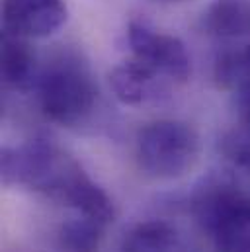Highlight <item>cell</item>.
Segmentation results:
<instances>
[{
    "label": "cell",
    "instance_id": "1",
    "mask_svg": "<svg viewBox=\"0 0 250 252\" xmlns=\"http://www.w3.org/2000/svg\"><path fill=\"white\" fill-rule=\"evenodd\" d=\"M2 182L6 186L33 189L76 215L92 217L110 225L114 221V203L86 170L47 137H33L18 147H4Z\"/></svg>",
    "mask_w": 250,
    "mask_h": 252
},
{
    "label": "cell",
    "instance_id": "2",
    "mask_svg": "<svg viewBox=\"0 0 250 252\" xmlns=\"http://www.w3.org/2000/svg\"><path fill=\"white\" fill-rule=\"evenodd\" d=\"M33 92L41 114L62 127L82 126L98 102L92 66L74 49H61L39 66Z\"/></svg>",
    "mask_w": 250,
    "mask_h": 252
},
{
    "label": "cell",
    "instance_id": "3",
    "mask_svg": "<svg viewBox=\"0 0 250 252\" xmlns=\"http://www.w3.org/2000/svg\"><path fill=\"white\" fill-rule=\"evenodd\" d=\"M193 215L219 252H250V193L209 182L193 195Z\"/></svg>",
    "mask_w": 250,
    "mask_h": 252
},
{
    "label": "cell",
    "instance_id": "4",
    "mask_svg": "<svg viewBox=\"0 0 250 252\" xmlns=\"http://www.w3.org/2000/svg\"><path fill=\"white\" fill-rule=\"evenodd\" d=\"M201 141L193 127L178 120H158L145 126L135 141L139 168L155 180H176L199 160Z\"/></svg>",
    "mask_w": 250,
    "mask_h": 252
},
{
    "label": "cell",
    "instance_id": "5",
    "mask_svg": "<svg viewBox=\"0 0 250 252\" xmlns=\"http://www.w3.org/2000/svg\"><path fill=\"white\" fill-rule=\"evenodd\" d=\"M125 45L133 61L155 70L174 86L189 80L191 59L180 37L158 30L147 20L133 18L125 28Z\"/></svg>",
    "mask_w": 250,
    "mask_h": 252
},
{
    "label": "cell",
    "instance_id": "6",
    "mask_svg": "<svg viewBox=\"0 0 250 252\" xmlns=\"http://www.w3.org/2000/svg\"><path fill=\"white\" fill-rule=\"evenodd\" d=\"M66 20L64 0H2V32L28 41L57 33Z\"/></svg>",
    "mask_w": 250,
    "mask_h": 252
},
{
    "label": "cell",
    "instance_id": "7",
    "mask_svg": "<svg viewBox=\"0 0 250 252\" xmlns=\"http://www.w3.org/2000/svg\"><path fill=\"white\" fill-rule=\"evenodd\" d=\"M110 86L125 106H149L166 100L176 88L170 80L127 57L110 72Z\"/></svg>",
    "mask_w": 250,
    "mask_h": 252
},
{
    "label": "cell",
    "instance_id": "8",
    "mask_svg": "<svg viewBox=\"0 0 250 252\" xmlns=\"http://www.w3.org/2000/svg\"><path fill=\"white\" fill-rule=\"evenodd\" d=\"M39 64L30 41L2 32V82L16 92H31Z\"/></svg>",
    "mask_w": 250,
    "mask_h": 252
},
{
    "label": "cell",
    "instance_id": "9",
    "mask_svg": "<svg viewBox=\"0 0 250 252\" xmlns=\"http://www.w3.org/2000/svg\"><path fill=\"white\" fill-rule=\"evenodd\" d=\"M201 32L217 39H250V0H213L201 16Z\"/></svg>",
    "mask_w": 250,
    "mask_h": 252
},
{
    "label": "cell",
    "instance_id": "10",
    "mask_svg": "<svg viewBox=\"0 0 250 252\" xmlns=\"http://www.w3.org/2000/svg\"><path fill=\"white\" fill-rule=\"evenodd\" d=\"M122 252H189L180 233L166 221H143L125 235Z\"/></svg>",
    "mask_w": 250,
    "mask_h": 252
},
{
    "label": "cell",
    "instance_id": "11",
    "mask_svg": "<svg viewBox=\"0 0 250 252\" xmlns=\"http://www.w3.org/2000/svg\"><path fill=\"white\" fill-rule=\"evenodd\" d=\"M106 229L108 225L74 213L59 229V249L62 252H98Z\"/></svg>",
    "mask_w": 250,
    "mask_h": 252
},
{
    "label": "cell",
    "instance_id": "12",
    "mask_svg": "<svg viewBox=\"0 0 250 252\" xmlns=\"http://www.w3.org/2000/svg\"><path fill=\"white\" fill-rule=\"evenodd\" d=\"M215 84L223 90H237L243 84H250V43L225 49L213 64Z\"/></svg>",
    "mask_w": 250,
    "mask_h": 252
},
{
    "label": "cell",
    "instance_id": "13",
    "mask_svg": "<svg viewBox=\"0 0 250 252\" xmlns=\"http://www.w3.org/2000/svg\"><path fill=\"white\" fill-rule=\"evenodd\" d=\"M223 157L237 168L250 172V127L235 124L221 139Z\"/></svg>",
    "mask_w": 250,
    "mask_h": 252
},
{
    "label": "cell",
    "instance_id": "14",
    "mask_svg": "<svg viewBox=\"0 0 250 252\" xmlns=\"http://www.w3.org/2000/svg\"><path fill=\"white\" fill-rule=\"evenodd\" d=\"M235 94V112H237V124L250 127V84H243Z\"/></svg>",
    "mask_w": 250,
    "mask_h": 252
},
{
    "label": "cell",
    "instance_id": "15",
    "mask_svg": "<svg viewBox=\"0 0 250 252\" xmlns=\"http://www.w3.org/2000/svg\"><path fill=\"white\" fill-rule=\"evenodd\" d=\"M153 2H160V4H178V2H188V0H153Z\"/></svg>",
    "mask_w": 250,
    "mask_h": 252
}]
</instances>
